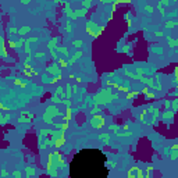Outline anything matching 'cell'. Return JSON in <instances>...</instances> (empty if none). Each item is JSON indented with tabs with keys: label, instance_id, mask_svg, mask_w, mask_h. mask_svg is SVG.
<instances>
[{
	"label": "cell",
	"instance_id": "obj_1",
	"mask_svg": "<svg viewBox=\"0 0 178 178\" xmlns=\"http://www.w3.org/2000/svg\"><path fill=\"white\" fill-rule=\"evenodd\" d=\"M107 157L99 149H82L71 160V178H107Z\"/></svg>",
	"mask_w": 178,
	"mask_h": 178
},
{
	"label": "cell",
	"instance_id": "obj_2",
	"mask_svg": "<svg viewBox=\"0 0 178 178\" xmlns=\"http://www.w3.org/2000/svg\"><path fill=\"white\" fill-rule=\"evenodd\" d=\"M86 32L91 34L93 38H98L102 32H103V27L98 25L95 21H86Z\"/></svg>",
	"mask_w": 178,
	"mask_h": 178
},
{
	"label": "cell",
	"instance_id": "obj_3",
	"mask_svg": "<svg viewBox=\"0 0 178 178\" xmlns=\"http://www.w3.org/2000/svg\"><path fill=\"white\" fill-rule=\"evenodd\" d=\"M45 114L50 115L52 118H54V117H63V113L60 111V108L57 107V106H49V107H46Z\"/></svg>",
	"mask_w": 178,
	"mask_h": 178
},
{
	"label": "cell",
	"instance_id": "obj_4",
	"mask_svg": "<svg viewBox=\"0 0 178 178\" xmlns=\"http://www.w3.org/2000/svg\"><path fill=\"white\" fill-rule=\"evenodd\" d=\"M89 124H91L93 128H102V127L105 125V118L102 117V115H93L92 117V120L89 121Z\"/></svg>",
	"mask_w": 178,
	"mask_h": 178
},
{
	"label": "cell",
	"instance_id": "obj_5",
	"mask_svg": "<svg viewBox=\"0 0 178 178\" xmlns=\"http://www.w3.org/2000/svg\"><path fill=\"white\" fill-rule=\"evenodd\" d=\"M32 118H35V114H32L29 111H22L21 115L18 117V122L20 124H27V122H31Z\"/></svg>",
	"mask_w": 178,
	"mask_h": 178
},
{
	"label": "cell",
	"instance_id": "obj_6",
	"mask_svg": "<svg viewBox=\"0 0 178 178\" xmlns=\"http://www.w3.org/2000/svg\"><path fill=\"white\" fill-rule=\"evenodd\" d=\"M46 72L53 75V77H57V75H60V72H61V68H60L56 63H52L47 68H46Z\"/></svg>",
	"mask_w": 178,
	"mask_h": 178
},
{
	"label": "cell",
	"instance_id": "obj_7",
	"mask_svg": "<svg viewBox=\"0 0 178 178\" xmlns=\"http://www.w3.org/2000/svg\"><path fill=\"white\" fill-rule=\"evenodd\" d=\"M128 178H145L143 177V173L139 170L138 167H134L128 171Z\"/></svg>",
	"mask_w": 178,
	"mask_h": 178
},
{
	"label": "cell",
	"instance_id": "obj_8",
	"mask_svg": "<svg viewBox=\"0 0 178 178\" xmlns=\"http://www.w3.org/2000/svg\"><path fill=\"white\" fill-rule=\"evenodd\" d=\"M59 42H60V38L59 36H54V38H52L49 40V42H47V49L50 50V52H53V50H56L57 47H59Z\"/></svg>",
	"mask_w": 178,
	"mask_h": 178
},
{
	"label": "cell",
	"instance_id": "obj_9",
	"mask_svg": "<svg viewBox=\"0 0 178 178\" xmlns=\"http://www.w3.org/2000/svg\"><path fill=\"white\" fill-rule=\"evenodd\" d=\"M54 95L56 96H59L61 100H64V99H67V95H66V88H63V86H59L56 89V92H54Z\"/></svg>",
	"mask_w": 178,
	"mask_h": 178
},
{
	"label": "cell",
	"instance_id": "obj_10",
	"mask_svg": "<svg viewBox=\"0 0 178 178\" xmlns=\"http://www.w3.org/2000/svg\"><path fill=\"white\" fill-rule=\"evenodd\" d=\"M0 42H1V45H0V49H1V57L6 59V57H7V50H6V39H4V36H1Z\"/></svg>",
	"mask_w": 178,
	"mask_h": 178
},
{
	"label": "cell",
	"instance_id": "obj_11",
	"mask_svg": "<svg viewBox=\"0 0 178 178\" xmlns=\"http://www.w3.org/2000/svg\"><path fill=\"white\" fill-rule=\"evenodd\" d=\"M81 57H82V52H81V50H77V52L74 53L72 59H70V60H68V64H70V66H72V64L75 63V61H77L78 59H81Z\"/></svg>",
	"mask_w": 178,
	"mask_h": 178
},
{
	"label": "cell",
	"instance_id": "obj_12",
	"mask_svg": "<svg viewBox=\"0 0 178 178\" xmlns=\"http://www.w3.org/2000/svg\"><path fill=\"white\" fill-rule=\"evenodd\" d=\"M8 120H11V113H8V114H0V124L1 125H6Z\"/></svg>",
	"mask_w": 178,
	"mask_h": 178
},
{
	"label": "cell",
	"instance_id": "obj_13",
	"mask_svg": "<svg viewBox=\"0 0 178 178\" xmlns=\"http://www.w3.org/2000/svg\"><path fill=\"white\" fill-rule=\"evenodd\" d=\"M34 174H35V167H32V166L25 167V178H31Z\"/></svg>",
	"mask_w": 178,
	"mask_h": 178
},
{
	"label": "cell",
	"instance_id": "obj_14",
	"mask_svg": "<svg viewBox=\"0 0 178 178\" xmlns=\"http://www.w3.org/2000/svg\"><path fill=\"white\" fill-rule=\"evenodd\" d=\"M99 139L103 141L105 145H110V135L108 134H99Z\"/></svg>",
	"mask_w": 178,
	"mask_h": 178
},
{
	"label": "cell",
	"instance_id": "obj_15",
	"mask_svg": "<svg viewBox=\"0 0 178 178\" xmlns=\"http://www.w3.org/2000/svg\"><path fill=\"white\" fill-rule=\"evenodd\" d=\"M32 31L31 27H22V28H18V35H27V34H29V32Z\"/></svg>",
	"mask_w": 178,
	"mask_h": 178
},
{
	"label": "cell",
	"instance_id": "obj_16",
	"mask_svg": "<svg viewBox=\"0 0 178 178\" xmlns=\"http://www.w3.org/2000/svg\"><path fill=\"white\" fill-rule=\"evenodd\" d=\"M88 11L89 10H86V8H79V10H75V15H77V18L85 17V15L88 14Z\"/></svg>",
	"mask_w": 178,
	"mask_h": 178
},
{
	"label": "cell",
	"instance_id": "obj_17",
	"mask_svg": "<svg viewBox=\"0 0 178 178\" xmlns=\"http://www.w3.org/2000/svg\"><path fill=\"white\" fill-rule=\"evenodd\" d=\"M173 115H174V111L173 110H166V111H163V114H161V117H163L164 120H170V118H173Z\"/></svg>",
	"mask_w": 178,
	"mask_h": 178
},
{
	"label": "cell",
	"instance_id": "obj_18",
	"mask_svg": "<svg viewBox=\"0 0 178 178\" xmlns=\"http://www.w3.org/2000/svg\"><path fill=\"white\" fill-rule=\"evenodd\" d=\"M178 25V22L177 21H173V20H168V21H166V24H164V27H166V28H174V27H177Z\"/></svg>",
	"mask_w": 178,
	"mask_h": 178
},
{
	"label": "cell",
	"instance_id": "obj_19",
	"mask_svg": "<svg viewBox=\"0 0 178 178\" xmlns=\"http://www.w3.org/2000/svg\"><path fill=\"white\" fill-rule=\"evenodd\" d=\"M167 40H168V46H171V47L178 46V39H171L170 36H167Z\"/></svg>",
	"mask_w": 178,
	"mask_h": 178
},
{
	"label": "cell",
	"instance_id": "obj_20",
	"mask_svg": "<svg viewBox=\"0 0 178 178\" xmlns=\"http://www.w3.org/2000/svg\"><path fill=\"white\" fill-rule=\"evenodd\" d=\"M82 6H84V8L89 10V8L93 6V1H92V0H85V1H82Z\"/></svg>",
	"mask_w": 178,
	"mask_h": 178
},
{
	"label": "cell",
	"instance_id": "obj_21",
	"mask_svg": "<svg viewBox=\"0 0 178 178\" xmlns=\"http://www.w3.org/2000/svg\"><path fill=\"white\" fill-rule=\"evenodd\" d=\"M50 102L56 103V105H59V103H63V100H61L59 96H56V95H52V96H50Z\"/></svg>",
	"mask_w": 178,
	"mask_h": 178
},
{
	"label": "cell",
	"instance_id": "obj_22",
	"mask_svg": "<svg viewBox=\"0 0 178 178\" xmlns=\"http://www.w3.org/2000/svg\"><path fill=\"white\" fill-rule=\"evenodd\" d=\"M42 118H43V121L47 122V124H50V125H52V124H54V122H53V118L50 117V115H47V114H43Z\"/></svg>",
	"mask_w": 178,
	"mask_h": 178
},
{
	"label": "cell",
	"instance_id": "obj_23",
	"mask_svg": "<svg viewBox=\"0 0 178 178\" xmlns=\"http://www.w3.org/2000/svg\"><path fill=\"white\" fill-rule=\"evenodd\" d=\"M71 117H72V110H71V108H67V113H66V115H64V120H66V121H70Z\"/></svg>",
	"mask_w": 178,
	"mask_h": 178
},
{
	"label": "cell",
	"instance_id": "obj_24",
	"mask_svg": "<svg viewBox=\"0 0 178 178\" xmlns=\"http://www.w3.org/2000/svg\"><path fill=\"white\" fill-rule=\"evenodd\" d=\"M72 45H74V47H77V49H79L81 46L84 45V40H81V39H75L72 42Z\"/></svg>",
	"mask_w": 178,
	"mask_h": 178
},
{
	"label": "cell",
	"instance_id": "obj_25",
	"mask_svg": "<svg viewBox=\"0 0 178 178\" xmlns=\"http://www.w3.org/2000/svg\"><path fill=\"white\" fill-rule=\"evenodd\" d=\"M110 129H111V131H113L114 134H117V135L120 134V125H115V124H111V125H110Z\"/></svg>",
	"mask_w": 178,
	"mask_h": 178
},
{
	"label": "cell",
	"instance_id": "obj_26",
	"mask_svg": "<svg viewBox=\"0 0 178 178\" xmlns=\"http://www.w3.org/2000/svg\"><path fill=\"white\" fill-rule=\"evenodd\" d=\"M24 52L28 54V56H31L32 54V50H31V45L29 43H25V46H24Z\"/></svg>",
	"mask_w": 178,
	"mask_h": 178
},
{
	"label": "cell",
	"instance_id": "obj_27",
	"mask_svg": "<svg viewBox=\"0 0 178 178\" xmlns=\"http://www.w3.org/2000/svg\"><path fill=\"white\" fill-rule=\"evenodd\" d=\"M175 159H178V150H171L170 160H175Z\"/></svg>",
	"mask_w": 178,
	"mask_h": 178
},
{
	"label": "cell",
	"instance_id": "obj_28",
	"mask_svg": "<svg viewBox=\"0 0 178 178\" xmlns=\"http://www.w3.org/2000/svg\"><path fill=\"white\" fill-rule=\"evenodd\" d=\"M171 107H173V111H178V99H174V102L171 103Z\"/></svg>",
	"mask_w": 178,
	"mask_h": 178
},
{
	"label": "cell",
	"instance_id": "obj_29",
	"mask_svg": "<svg viewBox=\"0 0 178 178\" xmlns=\"http://www.w3.org/2000/svg\"><path fill=\"white\" fill-rule=\"evenodd\" d=\"M64 29H66L67 34H71V31H72V27H71V22L67 21V24L64 25Z\"/></svg>",
	"mask_w": 178,
	"mask_h": 178
},
{
	"label": "cell",
	"instance_id": "obj_30",
	"mask_svg": "<svg viewBox=\"0 0 178 178\" xmlns=\"http://www.w3.org/2000/svg\"><path fill=\"white\" fill-rule=\"evenodd\" d=\"M8 46H10V49H18L17 42H14V40H8Z\"/></svg>",
	"mask_w": 178,
	"mask_h": 178
},
{
	"label": "cell",
	"instance_id": "obj_31",
	"mask_svg": "<svg viewBox=\"0 0 178 178\" xmlns=\"http://www.w3.org/2000/svg\"><path fill=\"white\" fill-rule=\"evenodd\" d=\"M157 7H159V11H160V14H161V15L166 14V8H164L161 4H157Z\"/></svg>",
	"mask_w": 178,
	"mask_h": 178
},
{
	"label": "cell",
	"instance_id": "obj_32",
	"mask_svg": "<svg viewBox=\"0 0 178 178\" xmlns=\"http://www.w3.org/2000/svg\"><path fill=\"white\" fill-rule=\"evenodd\" d=\"M145 11H147V13H153L154 7L153 6H145Z\"/></svg>",
	"mask_w": 178,
	"mask_h": 178
},
{
	"label": "cell",
	"instance_id": "obj_33",
	"mask_svg": "<svg viewBox=\"0 0 178 178\" xmlns=\"http://www.w3.org/2000/svg\"><path fill=\"white\" fill-rule=\"evenodd\" d=\"M13 177H14V178H21V171L15 170L14 173H13Z\"/></svg>",
	"mask_w": 178,
	"mask_h": 178
},
{
	"label": "cell",
	"instance_id": "obj_34",
	"mask_svg": "<svg viewBox=\"0 0 178 178\" xmlns=\"http://www.w3.org/2000/svg\"><path fill=\"white\" fill-rule=\"evenodd\" d=\"M159 4H161V6H170V1L168 0H161V1H159Z\"/></svg>",
	"mask_w": 178,
	"mask_h": 178
},
{
	"label": "cell",
	"instance_id": "obj_35",
	"mask_svg": "<svg viewBox=\"0 0 178 178\" xmlns=\"http://www.w3.org/2000/svg\"><path fill=\"white\" fill-rule=\"evenodd\" d=\"M8 34H18V29L17 28H8Z\"/></svg>",
	"mask_w": 178,
	"mask_h": 178
},
{
	"label": "cell",
	"instance_id": "obj_36",
	"mask_svg": "<svg viewBox=\"0 0 178 178\" xmlns=\"http://www.w3.org/2000/svg\"><path fill=\"white\" fill-rule=\"evenodd\" d=\"M43 56H45V53H42V52H38V53L35 54L36 59H43Z\"/></svg>",
	"mask_w": 178,
	"mask_h": 178
},
{
	"label": "cell",
	"instance_id": "obj_37",
	"mask_svg": "<svg viewBox=\"0 0 178 178\" xmlns=\"http://www.w3.org/2000/svg\"><path fill=\"white\" fill-rule=\"evenodd\" d=\"M7 175H8L7 170H6V168H3V170H1V177H7Z\"/></svg>",
	"mask_w": 178,
	"mask_h": 178
},
{
	"label": "cell",
	"instance_id": "obj_38",
	"mask_svg": "<svg viewBox=\"0 0 178 178\" xmlns=\"http://www.w3.org/2000/svg\"><path fill=\"white\" fill-rule=\"evenodd\" d=\"M164 106H166V107H171V102L170 100H164Z\"/></svg>",
	"mask_w": 178,
	"mask_h": 178
},
{
	"label": "cell",
	"instance_id": "obj_39",
	"mask_svg": "<svg viewBox=\"0 0 178 178\" xmlns=\"http://www.w3.org/2000/svg\"><path fill=\"white\" fill-rule=\"evenodd\" d=\"M31 60H32V56H28L27 59H25V63H27V64H29V63H31Z\"/></svg>",
	"mask_w": 178,
	"mask_h": 178
},
{
	"label": "cell",
	"instance_id": "obj_40",
	"mask_svg": "<svg viewBox=\"0 0 178 178\" xmlns=\"http://www.w3.org/2000/svg\"><path fill=\"white\" fill-rule=\"evenodd\" d=\"M21 3H22V4H29L31 1H29V0H21Z\"/></svg>",
	"mask_w": 178,
	"mask_h": 178
},
{
	"label": "cell",
	"instance_id": "obj_41",
	"mask_svg": "<svg viewBox=\"0 0 178 178\" xmlns=\"http://www.w3.org/2000/svg\"><path fill=\"white\" fill-rule=\"evenodd\" d=\"M175 79H177V85H178V68L175 70Z\"/></svg>",
	"mask_w": 178,
	"mask_h": 178
},
{
	"label": "cell",
	"instance_id": "obj_42",
	"mask_svg": "<svg viewBox=\"0 0 178 178\" xmlns=\"http://www.w3.org/2000/svg\"><path fill=\"white\" fill-rule=\"evenodd\" d=\"M171 150H178V145H174V146L171 147Z\"/></svg>",
	"mask_w": 178,
	"mask_h": 178
},
{
	"label": "cell",
	"instance_id": "obj_43",
	"mask_svg": "<svg viewBox=\"0 0 178 178\" xmlns=\"http://www.w3.org/2000/svg\"><path fill=\"white\" fill-rule=\"evenodd\" d=\"M156 36H163V32H156Z\"/></svg>",
	"mask_w": 178,
	"mask_h": 178
},
{
	"label": "cell",
	"instance_id": "obj_44",
	"mask_svg": "<svg viewBox=\"0 0 178 178\" xmlns=\"http://www.w3.org/2000/svg\"><path fill=\"white\" fill-rule=\"evenodd\" d=\"M177 27H178V25H177Z\"/></svg>",
	"mask_w": 178,
	"mask_h": 178
}]
</instances>
